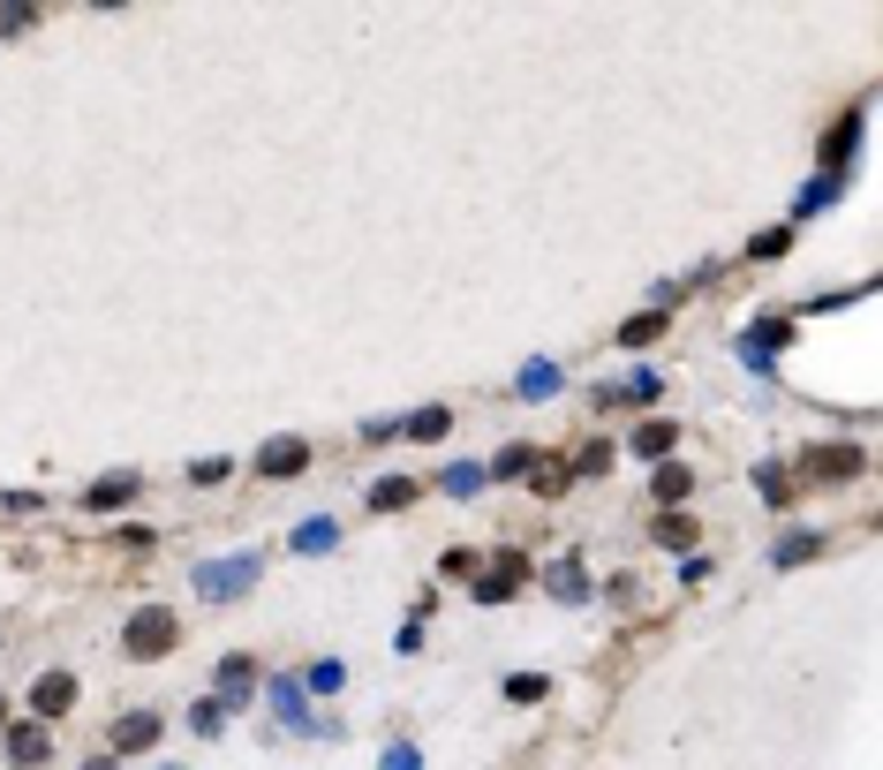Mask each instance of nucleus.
I'll list each match as a JSON object with an SVG mask.
<instances>
[{
  "label": "nucleus",
  "instance_id": "obj_1",
  "mask_svg": "<svg viewBox=\"0 0 883 770\" xmlns=\"http://www.w3.org/2000/svg\"><path fill=\"white\" fill-rule=\"evenodd\" d=\"M181 642V619L166 613V605H144V613H129V627H122V649L137 657V665H151V657H166Z\"/></svg>",
  "mask_w": 883,
  "mask_h": 770
},
{
  "label": "nucleus",
  "instance_id": "obj_2",
  "mask_svg": "<svg viewBox=\"0 0 883 770\" xmlns=\"http://www.w3.org/2000/svg\"><path fill=\"white\" fill-rule=\"evenodd\" d=\"M257 575H265V567L242 552V559H212V567H197V590H204V597H250Z\"/></svg>",
  "mask_w": 883,
  "mask_h": 770
},
{
  "label": "nucleus",
  "instance_id": "obj_3",
  "mask_svg": "<svg viewBox=\"0 0 883 770\" xmlns=\"http://www.w3.org/2000/svg\"><path fill=\"white\" fill-rule=\"evenodd\" d=\"M521 582H529V552H499V567L476 575V605H506Z\"/></svg>",
  "mask_w": 883,
  "mask_h": 770
},
{
  "label": "nucleus",
  "instance_id": "obj_4",
  "mask_svg": "<svg viewBox=\"0 0 883 770\" xmlns=\"http://www.w3.org/2000/svg\"><path fill=\"white\" fill-rule=\"evenodd\" d=\"M800 468H808L816 483H854V476L869 468V454H861V446H816V454H808Z\"/></svg>",
  "mask_w": 883,
  "mask_h": 770
},
{
  "label": "nucleus",
  "instance_id": "obj_5",
  "mask_svg": "<svg viewBox=\"0 0 883 770\" xmlns=\"http://www.w3.org/2000/svg\"><path fill=\"white\" fill-rule=\"evenodd\" d=\"M159 733H166V718H159V710H129V718L114 725V763H122V756H144V748H159Z\"/></svg>",
  "mask_w": 883,
  "mask_h": 770
},
{
  "label": "nucleus",
  "instance_id": "obj_6",
  "mask_svg": "<svg viewBox=\"0 0 883 770\" xmlns=\"http://www.w3.org/2000/svg\"><path fill=\"white\" fill-rule=\"evenodd\" d=\"M0 741H8V763L15 770H38L53 756V733L46 725H0Z\"/></svg>",
  "mask_w": 883,
  "mask_h": 770
},
{
  "label": "nucleus",
  "instance_id": "obj_7",
  "mask_svg": "<svg viewBox=\"0 0 883 770\" xmlns=\"http://www.w3.org/2000/svg\"><path fill=\"white\" fill-rule=\"evenodd\" d=\"M250 687H257V657H242V649H235V657H219V687H212V695H219L227 710H242V703H250Z\"/></svg>",
  "mask_w": 883,
  "mask_h": 770
},
{
  "label": "nucleus",
  "instance_id": "obj_8",
  "mask_svg": "<svg viewBox=\"0 0 883 770\" xmlns=\"http://www.w3.org/2000/svg\"><path fill=\"white\" fill-rule=\"evenodd\" d=\"M265 695H273V710H280V718H288L294 733H325V725H317V718H310V695H302V680H288V672H280V680H273V687H265Z\"/></svg>",
  "mask_w": 883,
  "mask_h": 770
},
{
  "label": "nucleus",
  "instance_id": "obj_9",
  "mask_svg": "<svg viewBox=\"0 0 883 770\" xmlns=\"http://www.w3.org/2000/svg\"><path fill=\"white\" fill-rule=\"evenodd\" d=\"M30 710H38V725H46V718H68V710H76V680H68V672H46V680L30 687Z\"/></svg>",
  "mask_w": 883,
  "mask_h": 770
},
{
  "label": "nucleus",
  "instance_id": "obj_10",
  "mask_svg": "<svg viewBox=\"0 0 883 770\" xmlns=\"http://www.w3.org/2000/svg\"><path fill=\"white\" fill-rule=\"evenodd\" d=\"M861 122H869V106H854V114L823 137V174H846V159H854V144H861Z\"/></svg>",
  "mask_w": 883,
  "mask_h": 770
},
{
  "label": "nucleus",
  "instance_id": "obj_11",
  "mask_svg": "<svg viewBox=\"0 0 883 770\" xmlns=\"http://www.w3.org/2000/svg\"><path fill=\"white\" fill-rule=\"evenodd\" d=\"M672 446H680V424H657V416H649L642 431H627V454H634V462H665Z\"/></svg>",
  "mask_w": 883,
  "mask_h": 770
},
{
  "label": "nucleus",
  "instance_id": "obj_12",
  "mask_svg": "<svg viewBox=\"0 0 883 770\" xmlns=\"http://www.w3.org/2000/svg\"><path fill=\"white\" fill-rule=\"evenodd\" d=\"M129 498H137V476H129V468H114V476H99V483L84 491L91 514H114V506H129Z\"/></svg>",
  "mask_w": 883,
  "mask_h": 770
},
{
  "label": "nucleus",
  "instance_id": "obj_13",
  "mask_svg": "<svg viewBox=\"0 0 883 770\" xmlns=\"http://www.w3.org/2000/svg\"><path fill=\"white\" fill-rule=\"evenodd\" d=\"M688 491H695V476H688V468H680V462H657V476H649V498H657L665 514H672Z\"/></svg>",
  "mask_w": 883,
  "mask_h": 770
},
{
  "label": "nucleus",
  "instance_id": "obj_14",
  "mask_svg": "<svg viewBox=\"0 0 883 770\" xmlns=\"http://www.w3.org/2000/svg\"><path fill=\"white\" fill-rule=\"evenodd\" d=\"M294 468H310V446H302V439H273V446L257 454V476H294Z\"/></svg>",
  "mask_w": 883,
  "mask_h": 770
},
{
  "label": "nucleus",
  "instance_id": "obj_15",
  "mask_svg": "<svg viewBox=\"0 0 883 770\" xmlns=\"http://www.w3.org/2000/svg\"><path fill=\"white\" fill-rule=\"evenodd\" d=\"M416 498H424L416 476H386V483L370 491V514H401V506H416Z\"/></svg>",
  "mask_w": 883,
  "mask_h": 770
},
{
  "label": "nucleus",
  "instance_id": "obj_16",
  "mask_svg": "<svg viewBox=\"0 0 883 770\" xmlns=\"http://www.w3.org/2000/svg\"><path fill=\"white\" fill-rule=\"evenodd\" d=\"M755 491H762V506H793V468H785V462H762V468H755Z\"/></svg>",
  "mask_w": 883,
  "mask_h": 770
},
{
  "label": "nucleus",
  "instance_id": "obj_17",
  "mask_svg": "<svg viewBox=\"0 0 883 770\" xmlns=\"http://www.w3.org/2000/svg\"><path fill=\"white\" fill-rule=\"evenodd\" d=\"M445 431H453V408H416V416L401 424V439H424V446H439Z\"/></svg>",
  "mask_w": 883,
  "mask_h": 770
},
{
  "label": "nucleus",
  "instance_id": "obj_18",
  "mask_svg": "<svg viewBox=\"0 0 883 770\" xmlns=\"http://www.w3.org/2000/svg\"><path fill=\"white\" fill-rule=\"evenodd\" d=\"M838 189H846V174H816V181L800 189V204H793V219H808V212H823V204H838Z\"/></svg>",
  "mask_w": 883,
  "mask_h": 770
},
{
  "label": "nucleus",
  "instance_id": "obj_19",
  "mask_svg": "<svg viewBox=\"0 0 883 770\" xmlns=\"http://www.w3.org/2000/svg\"><path fill=\"white\" fill-rule=\"evenodd\" d=\"M439 483H445V491H453V498H476V491H483L491 476H483V462H453V468H445V476H439Z\"/></svg>",
  "mask_w": 883,
  "mask_h": 770
},
{
  "label": "nucleus",
  "instance_id": "obj_20",
  "mask_svg": "<svg viewBox=\"0 0 883 770\" xmlns=\"http://www.w3.org/2000/svg\"><path fill=\"white\" fill-rule=\"evenodd\" d=\"M816 552H823V537H816V529H793L770 559H778V567H800V559H816Z\"/></svg>",
  "mask_w": 883,
  "mask_h": 770
},
{
  "label": "nucleus",
  "instance_id": "obj_21",
  "mask_svg": "<svg viewBox=\"0 0 883 770\" xmlns=\"http://www.w3.org/2000/svg\"><path fill=\"white\" fill-rule=\"evenodd\" d=\"M227 718H235V710H227L219 695H204V703L189 710V733H204V741H219V725H227Z\"/></svg>",
  "mask_w": 883,
  "mask_h": 770
},
{
  "label": "nucleus",
  "instance_id": "obj_22",
  "mask_svg": "<svg viewBox=\"0 0 883 770\" xmlns=\"http://www.w3.org/2000/svg\"><path fill=\"white\" fill-rule=\"evenodd\" d=\"M657 332H665V310H642V317L619 325V348H642V340H657Z\"/></svg>",
  "mask_w": 883,
  "mask_h": 770
},
{
  "label": "nucleus",
  "instance_id": "obj_23",
  "mask_svg": "<svg viewBox=\"0 0 883 770\" xmlns=\"http://www.w3.org/2000/svg\"><path fill=\"white\" fill-rule=\"evenodd\" d=\"M552 393H559V370L552 363H529L521 370V401H552Z\"/></svg>",
  "mask_w": 883,
  "mask_h": 770
},
{
  "label": "nucleus",
  "instance_id": "obj_24",
  "mask_svg": "<svg viewBox=\"0 0 883 770\" xmlns=\"http://www.w3.org/2000/svg\"><path fill=\"white\" fill-rule=\"evenodd\" d=\"M340 680H348V665H340V657H317V665H310V680H302V695H332Z\"/></svg>",
  "mask_w": 883,
  "mask_h": 770
},
{
  "label": "nucleus",
  "instance_id": "obj_25",
  "mask_svg": "<svg viewBox=\"0 0 883 770\" xmlns=\"http://www.w3.org/2000/svg\"><path fill=\"white\" fill-rule=\"evenodd\" d=\"M649 537L680 552V544H695V521H688V514H657V529H649Z\"/></svg>",
  "mask_w": 883,
  "mask_h": 770
},
{
  "label": "nucleus",
  "instance_id": "obj_26",
  "mask_svg": "<svg viewBox=\"0 0 883 770\" xmlns=\"http://www.w3.org/2000/svg\"><path fill=\"white\" fill-rule=\"evenodd\" d=\"M332 537H340L332 521H302V529H294V537H288V552H325Z\"/></svg>",
  "mask_w": 883,
  "mask_h": 770
},
{
  "label": "nucleus",
  "instance_id": "obj_27",
  "mask_svg": "<svg viewBox=\"0 0 883 770\" xmlns=\"http://www.w3.org/2000/svg\"><path fill=\"white\" fill-rule=\"evenodd\" d=\"M552 590H559V597H589V575H582V559H559V567H552Z\"/></svg>",
  "mask_w": 883,
  "mask_h": 770
},
{
  "label": "nucleus",
  "instance_id": "obj_28",
  "mask_svg": "<svg viewBox=\"0 0 883 770\" xmlns=\"http://www.w3.org/2000/svg\"><path fill=\"white\" fill-rule=\"evenodd\" d=\"M793 250V227H762L755 242H747V257H785Z\"/></svg>",
  "mask_w": 883,
  "mask_h": 770
},
{
  "label": "nucleus",
  "instance_id": "obj_29",
  "mask_svg": "<svg viewBox=\"0 0 883 770\" xmlns=\"http://www.w3.org/2000/svg\"><path fill=\"white\" fill-rule=\"evenodd\" d=\"M529 468H537V454H529V446H506L499 462H483V476H529Z\"/></svg>",
  "mask_w": 883,
  "mask_h": 770
},
{
  "label": "nucleus",
  "instance_id": "obj_30",
  "mask_svg": "<svg viewBox=\"0 0 883 770\" xmlns=\"http://www.w3.org/2000/svg\"><path fill=\"white\" fill-rule=\"evenodd\" d=\"M235 476V462L227 454H204V462H189V483H227Z\"/></svg>",
  "mask_w": 883,
  "mask_h": 770
},
{
  "label": "nucleus",
  "instance_id": "obj_31",
  "mask_svg": "<svg viewBox=\"0 0 883 770\" xmlns=\"http://www.w3.org/2000/svg\"><path fill=\"white\" fill-rule=\"evenodd\" d=\"M544 687H552V680H544V672H514V680H506V703H537V695H544Z\"/></svg>",
  "mask_w": 883,
  "mask_h": 770
},
{
  "label": "nucleus",
  "instance_id": "obj_32",
  "mask_svg": "<svg viewBox=\"0 0 883 770\" xmlns=\"http://www.w3.org/2000/svg\"><path fill=\"white\" fill-rule=\"evenodd\" d=\"M439 575H445V582H476V552H445Z\"/></svg>",
  "mask_w": 883,
  "mask_h": 770
},
{
  "label": "nucleus",
  "instance_id": "obj_33",
  "mask_svg": "<svg viewBox=\"0 0 883 770\" xmlns=\"http://www.w3.org/2000/svg\"><path fill=\"white\" fill-rule=\"evenodd\" d=\"M575 468H582V476H596V468H611V446H604V439H589L582 454H575Z\"/></svg>",
  "mask_w": 883,
  "mask_h": 770
},
{
  "label": "nucleus",
  "instance_id": "obj_34",
  "mask_svg": "<svg viewBox=\"0 0 883 770\" xmlns=\"http://www.w3.org/2000/svg\"><path fill=\"white\" fill-rule=\"evenodd\" d=\"M657 386H665V378H657V370H634V386H627V393H619V401H657Z\"/></svg>",
  "mask_w": 883,
  "mask_h": 770
},
{
  "label": "nucleus",
  "instance_id": "obj_35",
  "mask_svg": "<svg viewBox=\"0 0 883 770\" xmlns=\"http://www.w3.org/2000/svg\"><path fill=\"white\" fill-rule=\"evenodd\" d=\"M386 770H424V763H416V748H393V756H386Z\"/></svg>",
  "mask_w": 883,
  "mask_h": 770
},
{
  "label": "nucleus",
  "instance_id": "obj_36",
  "mask_svg": "<svg viewBox=\"0 0 883 770\" xmlns=\"http://www.w3.org/2000/svg\"><path fill=\"white\" fill-rule=\"evenodd\" d=\"M84 770H122V763H114V756H91V763H84Z\"/></svg>",
  "mask_w": 883,
  "mask_h": 770
},
{
  "label": "nucleus",
  "instance_id": "obj_37",
  "mask_svg": "<svg viewBox=\"0 0 883 770\" xmlns=\"http://www.w3.org/2000/svg\"><path fill=\"white\" fill-rule=\"evenodd\" d=\"M0 725H8V703H0Z\"/></svg>",
  "mask_w": 883,
  "mask_h": 770
}]
</instances>
